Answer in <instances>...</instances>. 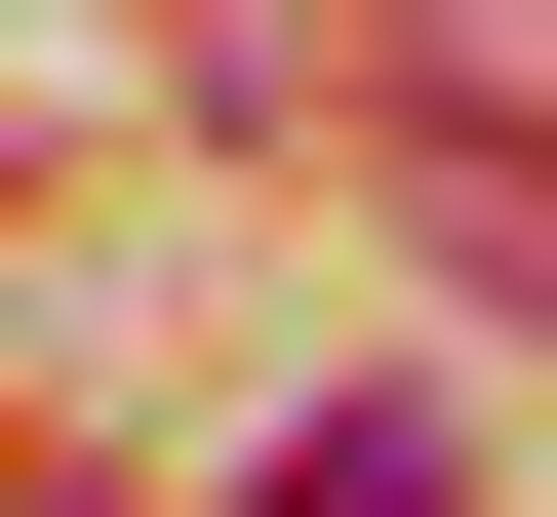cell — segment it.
<instances>
[{"mask_svg": "<svg viewBox=\"0 0 557 517\" xmlns=\"http://www.w3.org/2000/svg\"><path fill=\"white\" fill-rule=\"evenodd\" d=\"M278 517H438V398H359V438H278Z\"/></svg>", "mask_w": 557, "mask_h": 517, "instance_id": "cell-1", "label": "cell"}]
</instances>
